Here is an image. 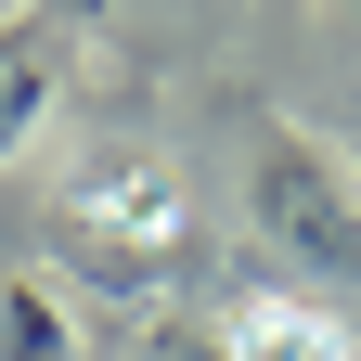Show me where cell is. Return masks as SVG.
<instances>
[{"label": "cell", "instance_id": "2", "mask_svg": "<svg viewBox=\"0 0 361 361\" xmlns=\"http://www.w3.org/2000/svg\"><path fill=\"white\" fill-rule=\"evenodd\" d=\"M52 219H65L78 271H104L116 297H142L155 271L194 245V207H180V180H168L155 155H78L65 194H52Z\"/></svg>", "mask_w": 361, "mask_h": 361}, {"label": "cell", "instance_id": "6", "mask_svg": "<svg viewBox=\"0 0 361 361\" xmlns=\"http://www.w3.org/2000/svg\"><path fill=\"white\" fill-rule=\"evenodd\" d=\"M142 361H233L219 310H180V323H142Z\"/></svg>", "mask_w": 361, "mask_h": 361}, {"label": "cell", "instance_id": "7", "mask_svg": "<svg viewBox=\"0 0 361 361\" xmlns=\"http://www.w3.org/2000/svg\"><path fill=\"white\" fill-rule=\"evenodd\" d=\"M39 13H78V26H104V13H116V0H39Z\"/></svg>", "mask_w": 361, "mask_h": 361}, {"label": "cell", "instance_id": "4", "mask_svg": "<svg viewBox=\"0 0 361 361\" xmlns=\"http://www.w3.org/2000/svg\"><path fill=\"white\" fill-rule=\"evenodd\" d=\"M39 116H52V52H39L26 26H0V168L39 142Z\"/></svg>", "mask_w": 361, "mask_h": 361}, {"label": "cell", "instance_id": "1", "mask_svg": "<svg viewBox=\"0 0 361 361\" xmlns=\"http://www.w3.org/2000/svg\"><path fill=\"white\" fill-rule=\"evenodd\" d=\"M245 219H258V245L310 284V310L361 297V168H348V142L271 116L258 155H245Z\"/></svg>", "mask_w": 361, "mask_h": 361}, {"label": "cell", "instance_id": "8", "mask_svg": "<svg viewBox=\"0 0 361 361\" xmlns=\"http://www.w3.org/2000/svg\"><path fill=\"white\" fill-rule=\"evenodd\" d=\"M323 13H336V26H348V39H361V0H323Z\"/></svg>", "mask_w": 361, "mask_h": 361}, {"label": "cell", "instance_id": "3", "mask_svg": "<svg viewBox=\"0 0 361 361\" xmlns=\"http://www.w3.org/2000/svg\"><path fill=\"white\" fill-rule=\"evenodd\" d=\"M219 336H233V361H361L336 310H310V297H233L219 310Z\"/></svg>", "mask_w": 361, "mask_h": 361}, {"label": "cell", "instance_id": "5", "mask_svg": "<svg viewBox=\"0 0 361 361\" xmlns=\"http://www.w3.org/2000/svg\"><path fill=\"white\" fill-rule=\"evenodd\" d=\"M0 361H78V310L39 284V271L0 284Z\"/></svg>", "mask_w": 361, "mask_h": 361}, {"label": "cell", "instance_id": "9", "mask_svg": "<svg viewBox=\"0 0 361 361\" xmlns=\"http://www.w3.org/2000/svg\"><path fill=\"white\" fill-rule=\"evenodd\" d=\"M348 168H361V155H348Z\"/></svg>", "mask_w": 361, "mask_h": 361}]
</instances>
